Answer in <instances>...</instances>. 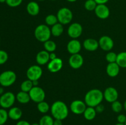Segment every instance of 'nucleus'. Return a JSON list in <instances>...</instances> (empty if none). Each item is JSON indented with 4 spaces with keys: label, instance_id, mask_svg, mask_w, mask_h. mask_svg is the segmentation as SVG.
Returning a JSON list of instances; mask_svg holds the SVG:
<instances>
[{
    "label": "nucleus",
    "instance_id": "f257e3e1",
    "mask_svg": "<svg viewBox=\"0 0 126 125\" xmlns=\"http://www.w3.org/2000/svg\"><path fill=\"white\" fill-rule=\"evenodd\" d=\"M52 116L57 120H64L68 117L69 110L67 105L62 100L55 101L50 106Z\"/></svg>",
    "mask_w": 126,
    "mask_h": 125
},
{
    "label": "nucleus",
    "instance_id": "f03ea898",
    "mask_svg": "<svg viewBox=\"0 0 126 125\" xmlns=\"http://www.w3.org/2000/svg\"><path fill=\"white\" fill-rule=\"evenodd\" d=\"M103 99V92L98 89H92L86 93L84 97V102L87 107H95L102 104Z\"/></svg>",
    "mask_w": 126,
    "mask_h": 125
},
{
    "label": "nucleus",
    "instance_id": "7ed1b4c3",
    "mask_svg": "<svg viewBox=\"0 0 126 125\" xmlns=\"http://www.w3.org/2000/svg\"><path fill=\"white\" fill-rule=\"evenodd\" d=\"M36 39L41 42H45L49 40L52 36L50 28L47 25L41 24L37 26L34 31Z\"/></svg>",
    "mask_w": 126,
    "mask_h": 125
},
{
    "label": "nucleus",
    "instance_id": "20e7f679",
    "mask_svg": "<svg viewBox=\"0 0 126 125\" xmlns=\"http://www.w3.org/2000/svg\"><path fill=\"white\" fill-rule=\"evenodd\" d=\"M57 17L59 23L63 25H66L71 23L73 18V12L68 7H62L57 13Z\"/></svg>",
    "mask_w": 126,
    "mask_h": 125
},
{
    "label": "nucleus",
    "instance_id": "39448f33",
    "mask_svg": "<svg viewBox=\"0 0 126 125\" xmlns=\"http://www.w3.org/2000/svg\"><path fill=\"white\" fill-rule=\"evenodd\" d=\"M17 75L12 71H6L0 74V85L3 87H8L16 82Z\"/></svg>",
    "mask_w": 126,
    "mask_h": 125
},
{
    "label": "nucleus",
    "instance_id": "423d86ee",
    "mask_svg": "<svg viewBox=\"0 0 126 125\" xmlns=\"http://www.w3.org/2000/svg\"><path fill=\"white\" fill-rule=\"evenodd\" d=\"M16 100V96L11 91L4 93L0 97V106L3 109H10L13 106Z\"/></svg>",
    "mask_w": 126,
    "mask_h": 125
},
{
    "label": "nucleus",
    "instance_id": "0eeeda50",
    "mask_svg": "<svg viewBox=\"0 0 126 125\" xmlns=\"http://www.w3.org/2000/svg\"><path fill=\"white\" fill-rule=\"evenodd\" d=\"M29 94L31 100L37 104L44 100L46 98L45 91L41 87H39V86L33 87L29 92Z\"/></svg>",
    "mask_w": 126,
    "mask_h": 125
},
{
    "label": "nucleus",
    "instance_id": "6e6552de",
    "mask_svg": "<svg viewBox=\"0 0 126 125\" xmlns=\"http://www.w3.org/2000/svg\"><path fill=\"white\" fill-rule=\"evenodd\" d=\"M43 75V69L38 64L33 65L27 71V77L32 81L39 80Z\"/></svg>",
    "mask_w": 126,
    "mask_h": 125
},
{
    "label": "nucleus",
    "instance_id": "1a4fd4ad",
    "mask_svg": "<svg viewBox=\"0 0 126 125\" xmlns=\"http://www.w3.org/2000/svg\"><path fill=\"white\" fill-rule=\"evenodd\" d=\"M83 31V28L80 23H73L69 26L67 30L68 35L72 38V39H77L79 38Z\"/></svg>",
    "mask_w": 126,
    "mask_h": 125
},
{
    "label": "nucleus",
    "instance_id": "9d476101",
    "mask_svg": "<svg viewBox=\"0 0 126 125\" xmlns=\"http://www.w3.org/2000/svg\"><path fill=\"white\" fill-rule=\"evenodd\" d=\"M87 107L84 101L81 100H75L70 104V109L71 112L75 115H81L84 113Z\"/></svg>",
    "mask_w": 126,
    "mask_h": 125
},
{
    "label": "nucleus",
    "instance_id": "9b49d317",
    "mask_svg": "<svg viewBox=\"0 0 126 125\" xmlns=\"http://www.w3.org/2000/svg\"><path fill=\"white\" fill-rule=\"evenodd\" d=\"M99 47L103 50L109 51L114 47V43L113 39L108 36H103L98 40Z\"/></svg>",
    "mask_w": 126,
    "mask_h": 125
},
{
    "label": "nucleus",
    "instance_id": "f8f14e48",
    "mask_svg": "<svg viewBox=\"0 0 126 125\" xmlns=\"http://www.w3.org/2000/svg\"><path fill=\"white\" fill-rule=\"evenodd\" d=\"M104 99L109 103H112L118 100L119 93L118 90L113 87H109L105 89L103 92Z\"/></svg>",
    "mask_w": 126,
    "mask_h": 125
},
{
    "label": "nucleus",
    "instance_id": "ddd939ff",
    "mask_svg": "<svg viewBox=\"0 0 126 125\" xmlns=\"http://www.w3.org/2000/svg\"><path fill=\"white\" fill-rule=\"evenodd\" d=\"M70 66L73 69H78L84 64V58L79 53L71 55L68 60Z\"/></svg>",
    "mask_w": 126,
    "mask_h": 125
},
{
    "label": "nucleus",
    "instance_id": "4468645a",
    "mask_svg": "<svg viewBox=\"0 0 126 125\" xmlns=\"http://www.w3.org/2000/svg\"><path fill=\"white\" fill-rule=\"evenodd\" d=\"M96 16L98 18L105 20L109 17L110 15V11L106 4H98L94 11Z\"/></svg>",
    "mask_w": 126,
    "mask_h": 125
},
{
    "label": "nucleus",
    "instance_id": "2eb2a0df",
    "mask_svg": "<svg viewBox=\"0 0 126 125\" xmlns=\"http://www.w3.org/2000/svg\"><path fill=\"white\" fill-rule=\"evenodd\" d=\"M63 66L62 60L60 58H57L54 60H50L47 64V69L52 73H56L62 69Z\"/></svg>",
    "mask_w": 126,
    "mask_h": 125
},
{
    "label": "nucleus",
    "instance_id": "dca6fc26",
    "mask_svg": "<svg viewBox=\"0 0 126 125\" xmlns=\"http://www.w3.org/2000/svg\"><path fill=\"white\" fill-rule=\"evenodd\" d=\"M81 48H82L81 43L78 39H71L68 42L66 45L67 51L71 55L79 53L81 51Z\"/></svg>",
    "mask_w": 126,
    "mask_h": 125
},
{
    "label": "nucleus",
    "instance_id": "f3484780",
    "mask_svg": "<svg viewBox=\"0 0 126 125\" xmlns=\"http://www.w3.org/2000/svg\"><path fill=\"white\" fill-rule=\"evenodd\" d=\"M50 61L49 53L46 50H41L37 53L36 56V61L39 66L45 65L48 64Z\"/></svg>",
    "mask_w": 126,
    "mask_h": 125
},
{
    "label": "nucleus",
    "instance_id": "a211bd4d",
    "mask_svg": "<svg viewBox=\"0 0 126 125\" xmlns=\"http://www.w3.org/2000/svg\"><path fill=\"white\" fill-rule=\"evenodd\" d=\"M83 47L86 50L89 51H95L99 47L98 41L95 39L88 38L84 40L83 42Z\"/></svg>",
    "mask_w": 126,
    "mask_h": 125
},
{
    "label": "nucleus",
    "instance_id": "6ab92c4d",
    "mask_svg": "<svg viewBox=\"0 0 126 125\" xmlns=\"http://www.w3.org/2000/svg\"><path fill=\"white\" fill-rule=\"evenodd\" d=\"M120 68L121 67L116 62L108 63L106 68V72L109 77H115L119 74Z\"/></svg>",
    "mask_w": 126,
    "mask_h": 125
},
{
    "label": "nucleus",
    "instance_id": "aec40b11",
    "mask_svg": "<svg viewBox=\"0 0 126 125\" xmlns=\"http://www.w3.org/2000/svg\"><path fill=\"white\" fill-rule=\"evenodd\" d=\"M27 11L29 15L32 16H36L40 12V7L38 2L35 1H30L27 5Z\"/></svg>",
    "mask_w": 126,
    "mask_h": 125
},
{
    "label": "nucleus",
    "instance_id": "412c9836",
    "mask_svg": "<svg viewBox=\"0 0 126 125\" xmlns=\"http://www.w3.org/2000/svg\"><path fill=\"white\" fill-rule=\"evenodd\" d=\"M8 116L12 120H19L22 116V110L17 107H12L8 111Z\"/></svg>",
    "mask_w": 126,
    "mask_h": 125
},
{
    "label": "nucleus",
    "instance_id": "4be33fe9",
    "mask_svg": "<svg viewBox=\"0 0 126 125\" xmlns=\"http://www.w3.org/2000/svg\"><path fill=\"white\" fill-rule=\"evenodd\" d=\"M16 100L22 104H28L31 100L29 93L20 91L16 95Z\"/></svg>",
    "mask_w": 126,
    "mask_h": 125
},
{
    "label": "nucleus",
    "instance_id": "5701e85b",
    "mask_svg": "<svg viewBox=\"0 0 126 125\" xmlns=\"http://www.w3.org/2000/svg\"><path fill=\"white\" fill-rule=\"evenodd\" d=\"M50 31H51V34L52 36L54 37H59L63 34L64 31V28L63 25L61 23H56L54 25V26L51 27L50 28Z\"/></svg>",
    "mask_w": 126,
    "mask_h": 125
},
{
    "label": "nucleus",
    "instance_id": "b1692460",
    "mask_svg": "<svg viewBox=\"0 0 126 125\" xmlns=\"http://www.w3.org/2000/svg\"><path fill=\"white\" fill-rule=\"evenodd\" d=\"M83 115L86 120H88V121H91L95 118L96 115H97V112H96L95 107H87Z\"/></svg>",
    "mask_w": 126,
    "mask_h": 125
},
{
    "label": "nucleus",
    "instance_id": "393cba45",
    "mask_svg": "<svg viewBox=\"0 0 126 125\" xmlns=\"http://www.w3.org/2000/svg\"><path fill=\"white\" fill-rule=\"evenodd\" d=\"M116 62L120 67L126 68V51H121L118 54Z\"/></svg>",
    "mask_w": 126,
    "mask_h": 125
},
{
    "label": "nucleus",
    "instance_id": "a878e982",
    "mask_svg": "<svg viewBox=\"0 0 126 125\" xmlns=\"http://www.w3.org/2000/svg\"><path fill=\"white\" fill-rule=\"evenodd\" d=\"M37 109L39 112L45 114L47 113L50 110V106L47 102L43 100V101L38 103Z\"/></svg>",
    "mask_w": 126,
    "mask_h": 125
},
{
    "label": "nucleus",
    "instance_id": "bb28decb",
    "mask_svg": "<svg viewBox=\"0 0 126 125\" xmlns=\"http://www.w3.org/2000/svg\"><path fill=\"white\" fill-rule=\"evenodd\" d=\"M44 48L49 53L54 52L57 49V45L55 42L49 39L44 42Z\"/></svg>",
    "mask_w": 126,
    "mask_h": 125
},
{
    "label": "nucleus",
    "instance_id": "cd10ccee",
    "mask_svg": "<svg viewBox=\"0 0 126 125\" xmlns=\"http://www.w3.org/2000/svg\"><path fill=\"white\" fill-rule=\"evenodd\" d=\"M33 82L30 80L27 79L22 82V83H21L20 89L21 91H22L29 93L31 89L33 88Z\"/></svg>",
    "mask_w": 126,
    "mask_h": 125
},
{
    "label": "nucleus",
    "instance_id": "c85d7f7f",
    "mask_svg": "<svg viewBox=\"0 0 126 125\" xmlns=\"http://www.w3.org/2000/svg\"><path fill=\"white\" fill-rule=\"evenodd\" d=\"M54 118L49 115H45L41 118L39 121L40 125H54Z\"/></svg>",
    "mask_w": 126,
    "mask_h": 125
},
{
    "label": "nucleus",
    "instance_id": "c756f323",
    "mask_svg": "<svg viewBox=\"0 0 126 125\" xmlns=\"http://www.w3.org/2000/svg\"><path fill=\"white\" fill-rule=\"evenodd\" d=\"M45 22L46 25L47 26H54L56 23L59 22L58 21V18L57 17V15L53 14H49L47 15L45 18Z\"/></svg>",
    "mask_w": 126,
    "mask_h": 125
},
{
    "label": "nucleus",
    "instance_id": "7c9ffc66",
    "mask_svg": "<svg viewBox=\"0 0 126 125\" xmlns=\"http://www.w3.org/2000/svg\"><path fill=\"white\" fill-rule=\"evenodd\" d=\"M97 5L95 0H86L84 2L85 9L88 11H95Z\"/></svg>",
    "mask_w": 126,
    "mask_h": 125
},
{
    "label": "nucleus",
    "instance_id": "2f4dec72",
    "mask_svg": "<svg viewBox=\"0 0 126 125\" xmlns=\"http://www.w3.org/2000/svg\"><path fill=\"white\" fill-rule=\"evenodd\" d=\"M123 105L119 100H116L111 103V109L114 112L120 113L123 109Z\"/></svg>",
    "mask_w": 126,
    "mask_h": 125
},
{
    "label": "nucleus",
    "instance_id": "473e14b6",
    "mask_svg": "<svg viewBox=\"0 0 126 125\" xmlns=\"http://www.w3.org/2000/svg\"><path fill=\"white\" fill-rule=\"evenodd\" d=\"M8 112L3 108L0 109V125H4L8 119Z\"/></svg>",
    "mask_w": 126,
    "mask_h": 125
},
{
    "label": "nucleus",
    "instance_id": "72a5a7b5",
    "mask_svg": "<svg viewBox=\"0 0 126 125\" xmlns=\"http://www.w3.org/2000/svg\"><path fill=\"white\" fill-rule=\"evenodd\" d=\"M117 56H118V54H116L114 51H109L106 55V60L108 63L116 62L117 60Z\"/></svg>",
    "mask_w": 126,
    "mask_h": 125
},
{
    "label": "nucleus",
    "instance_id": "f704fd0d",
    "mask_svg": "<svg viewBox=\"0 0 126 125\" xmlns=\"http://www.w3.org/2000/svg\"><path fill=\"white\" fill-rule=\"evenodd\" d=\"M8 54L6 51L0 50V65L4 64L8 60Z\"/></svg>",
    "mask_w": 126,
    "mask_h": 125
},
{
    "label": "nucleus",
    "instance_id": "c9c22d12",
    "mask_svg": "<svg viewBox=\"0 0 126 125\" xmlns=\"http://www.w3.org/2000/svg\"><path fill=\"white\" fill-rule=\"evenodd\" d=\"M23 2V0H6V3L11 7H16L19 6Z\"/></svg>",
    "mask_w": 126,
    "mask_h": 125
},
{
    "label": "nucleus",
    "instance_id": "e433bc0d",
    "mask_svg": "<svg viewBox=\"0 0 126 125\" xmlns=\"http://www.w3.org/2000/svg\"><path fill=\"white\" fill-rule=\"evenodd\" d=\"M117 121L118 123L124 124L126 121V116L124 114H119L117 117Z\"/></svg>",
    "mask_w": 126,
    "mask_h": 125
},
{
    "label": "nucleus",
    "instance_id": "4c0bfd02",
    "mask_svg": "<svg viewBox=\"0 0 126 125\" xmlns=\"http://www.w3.org/2000/svg\"><path fill=\"white\" fill-rule=\"evenodd\" d=\"M95 109L97 113H102L104 111L105 107L103 104H99V105H97V106H96L95 107Z\"/></svg>",
    "mask_w": 126,
    "mask_h": 125
},
{
    "label": "nucleus",
    "instance_id": "58836bf2",
    "mask_svg": "<svg viewBox=\"0 0 126 125\" xmlns=\"http://www.w3.org/2000/svg\"><path fill=\"white\" fill-rule=\"evenodd\" d=\"M16 125H31V124L26 120H19L16 123Z\"/></svg>",
    "mask_w": 126,
    "mask_h": 125
},
{
    "label": "nucleus",
    "instance_id": "ea45409f",
    "mask_svg": "<svg viewBox=\"0 0 126 125\" xmlns=\"http://www.w3.org/2000/svg\"><path fill=\"white\" fill-rule=\"evenodd\" d=\"M97 4H106L109 0H95Z\"/></svg>",
    "mask_w": 126,
    "mask_h": 125
},
{
    "label": "nucleus",
    "instance_id": "a19ab883",
    "mask_svg": "<svg viewBox=\"0 0 126 125\" xmlns=\"http://www.w3.org/2000/svg\"><path fill=\"white\" fill-rule=\"evenodd\" d=\"M63 120H57L55 119L54 121V125H63Z\"/></svg>",
    "mask_w": 126,
    "mask_h": 125
},
{
    "label": "nucleus",
    "instance_id": "79ce46f5",
    "mask_svg": "<svg viewBox=\"0 0 126 125\" xmlns=\"http://www.w3.org/2000/svg\"><path fill=\"white\" fill-rule=\"evenodd\" d=\"M49 58H50V60H54V59L57 58V55L54 52L49 53Z\"/></svg>",
    "mask_w": 126,
    "mask_h": 125
},
{
    "label": "nucleus",
    "instance_id": "37998d69",
    "mask_svg": "<svg viewBox=\"0 0 126 125\" xmlns=\"http://www.w3.org/2000/svg\"><path fill=\"white\" fill-rule=\"evenodd\" d=\"M32 82H33V87H38V85H39L38 80H34V81H32Z\"/></svg>",
    "mask_w": 126,
    "mask_h": 125
},
{
    "label": "nucleus",
    "instance_id": "c03bdc74",
    "mask_svg": "<svg viewBox=\"0 0 126 125\" xmlns=\"http://www.w3.org/2000/svg\"><path fill=\"white\" fill-rule=\"evenodd\" d=\"M4 93V89L3 87H0V95H2Z\"/></svg>",
    "mask_w": 126,
    "mask_h": 125
},
{
    "label": "nucleus",
    "instance_id": "a18cd8bd",
    "mask_svg": "<svg viewBox=\"0 0 126 125\" xmlns=\"http://www.w3.org/2000/svg\"><path fill=\"white\" fill-rule=\"evenodd\" d=\"M123 107H124V110H125L126 111V100H125V101H124V104H123Z\"/></svg>",
    "mask_w": 126,
    "mask_h": 125
},
{
    "label": "nucleus",
    "instance_id": "49530a36",
    "mask_svg": "<svg viewBox=\"0 0 126 125\" xmlns=\"http://www.w3.org/2000/svg\"><path fill=\"white\" fill-rule=\"evenodd\" d=\"M66 1H68V2H76L77 0H66Z\"/></svg>",
    "mask_w": 126,
    "mask_h": 125
},
{
    "label": "nucleus",
    "instance_id": "de8ad7c7",
    "mask_svg": "<svg viewBox=\"0 0 126 125\" xmlns=\"http://www.w3.org/2000/svg\"><path fill=\"white\" fill-rule=\"evenodd\" d=\"M115 125H125V124H123V123H118L116 124Z\"/></svg>",
    "mask_w": 126,
    "mask_h": 125
},
{
    "label": "nucleus",
    "instance_id": "09e8293b",
    "mask_svg": "<svg viewBox=\"0 0 126 125\" xmlns=\"http://www.w3.org/2000/svg\"><path fill=\"white\" fill-rule=\"evenodd\" d=\"M6 0H0V2L1 3H3V2H6Z\"/></svg>",
    "mask_w": 126,
    "mask_h": 125
},
{
    "label": "nucleus",
    "instance_id": "8fccbe9b",
    "mask_svg": "<svg viewBox=\"0 0 126 125\" xmlns=\"http://www.w3.org/2000/svg\"><path fill=\"white\" fill-rule=\"evenodd\" d=\"M31 125H39V123H33Z\"/></svg>",
    "mask_w": 126,
    "mask_h": 125
},
{
    "label": "nucleus",
    "instance_id": "3c124183",
    "mask_svg": "<svg viewBox=\"0 0 126 125\" xmlns=\"http://www.w3.org/2000/svg\"><path fill=\"white\" fill-rule=\"evenodd\" d=\"M38 1H45V0H38Z\"/></svg>",
    "mask_w": 126,
    "mask_h": 125
},
{
    "label": "nucleus",
    "instance_id": "603ef678",
    "mask_svg": "<svg viewBox=\"0 0 126 125\" xmlns=\"http://www.w3.org/2000/svg\"><path fill=\"white\" fill-rule=\"evenodd\" d=\"M50 1H57V0H50Z\"/></svg>",
    "mask_w": 126,
    "mask_h": 125
},
{
    "label": "nucleus",
    "instance_id": "864d4df0",
    "mask_svg": "<svg viewBox=\"0 0 126 125\" xmlns=\"http://www.w3.org/2000/svg\"><path fill=\"white\" fill-rule=\"evenodd\" d=\"M0 42H1V37H0Z\"/></svg>",
    "mask_w": 126,
    "mask_h": 125
},
{
    "label": "nucleus",
    "instance_id": "5fc2aeb1",
    "mask_svg": "<svg viewBox=\"0 0 126 125\" xmlns=\"http://www.w3.org/2000/svg\"><path fill=\"white\" fill-rule=\"evenodd\" d=\"M124 124H125V125H126V123H124Z\"/></svg>",
    "mask_w": 126,
    "mask_h": 125
}]
</instances>
